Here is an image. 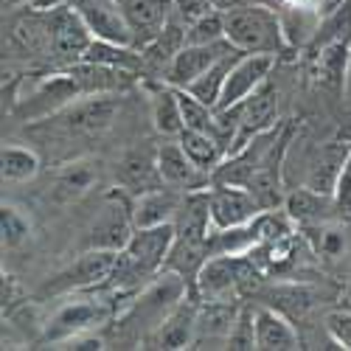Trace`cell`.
<instances>
[{
  "label": "cell",
  "mask_w": 351,
  "mask_h": 351,
  "mask_svg": "<svg viewBox=\"0 0 351 351\" xmlns=\"http://www.w3.org/2000/svg\"><path fill=\"white\" fill-rule=\"evenodd\" d=\"M211 9H214L211 0H171V14L186 25H191L202 14H208Z\"/></svg>",
  "instance_id": "cell-35"
},
{
  "label": "cell",
  "mask_w": 351,
  "mask_h": 351,
  "mask_svg": "<svg viewBox=\"0 0 351 351\" xmlns=\"http://www.w3.org/2000/svg\"><path fill=\"white\" fill-rule=\"evenodd\" d=\"M273 65H276V56H270V53H242L239 60L233 62V68L225 79L217 110H228V107L242 104L250 93H256L258 87L270 79Z\"/></svg>",
  "instance_id": "cell-9"
},
{
  "label": "cell",
  "mask_w": 351,
  "mask_h": 351,
  "mask_svg": "<svg viewBox=\"0 0 351 351\" xmlns=\"http://www.w3.org/2000/svg\"><path fill=\"white\" fill-rule=\"evenodd\" d=\"M73 6L79 9L87 28H90L93 40L132 45V32L127 25V17L119 6V0H76Z\"/></svg>",
  "instance_id": "cell-12"
},
{
  "label": "cell",
  "mask_w": 351,
  "mask_h": 351,
  "mask_svg": "<svg viewBox=\"0 0 351 351\" xmlns=\"http://www.w3.org/2000/svg\"><path fill=\"white\" fill-rule=\"evenodd\" d=\"M225 40L242 53L278 56L289 43L284 20L267 6H239L225 12Z\"/></svg>",
  "instance_id": "cell-2"
},
{
  "label": "cell",
  "mask_w": 351,
  "mask_h": 351,
  "mask_svg": "<svg viewBox=\"0 0 351 351\" xmlns=\"http://www.w3.org/2000/svg\"><path fill=\"white\" fill-rule=\"evenodd\" d=\"M135 233V219H132V197L121 189L107 194L104 208L96 217V222L87 230V247H101V250H124L127 242Z\"/></svg>",
  "instance_id": "cell-6"
},
{
  "label": "cell",
  "mask_w": 351,
  "mask_h": 351,
  "mask_svg": "<svg viewBox=\"0 0 351 351\" xmlns=\"http://www.w3.org/2000/svg\"><path fill=\"white\" fill-rule=\"evenodd\" d=\"M233 45L228 40L222 43H208V45H186L174 62L166 71V82L174 87H189L194 79H199L211 65H217L225 53H230Z\"/></svg>",
  "instance_id": "cell-15"
},
{
  "label": "cell",
  "mask_w": 351,
  "mask_h": 351,
  "mask_svg": "<svg viewBox=\"0 0 351 351\" xmlns=\"http://www.w3.org/2000/svg\"><path fill=\"white\" fill-rule=\"evenodd\" d=\"M82 96H90L84 90L82 79L76 76L73 68H65L62 73H51L45 76L34 93L28 99H20L17 101V115L23 121H45V119H53L56 112H62L65 107H71L76 99Z\"/></svg>",
  "instance_id": "cell-5"
},
{
  "label": "cell",
  "mask_w": 351,
  "mask_h": 351,
  "mask_svg": "<svg viewBox=\"0 0 351 351\" xmlns=\"http://www.w3.org/2000/svg\"><path fill=\"white\" fill-rule=\"evenodd\" d=\"M284 208L287 214L295 219L298 228H312V225H326L335 214H340L337 202L332 194H320L309 186L289 191L284 199Z\"/></svg>",
  "instance_id": "cell-19"
},
{
  "label": "cell",
  "mask_w": 351,
  "mask_h": 351,
  "mask_svg": "<svg viewBox=\"0 0 351 351\" xmlns=\"http://www.w3.org/2000/svg\"><path fill=\"white\" fill-rule=\"evenodd\" d=\"M121 112V99L119 93H90L76 99L71 107L56 112V121L65 132H79V135H99L115 124Z\"/></svg>",
  "instance_id": "cell-7"
},
{
  "label": "cell",
  "mask_w": 351,
  "mask_h": 351,
  "mask_svg": "<svg viewBox=\"0 0 351 351\" xmlns=\"http://www.w3.org/2000/svg\"><path fill=\"white\" fill-rule=\"evenodd\" d=\"M337 43L351 45V0H340V3L326 14V20L315 28V37L309 40L306 51L312 56L320 48L337 45Z\"/></svg>",
  "instance_id": "cell-26"
},
{
  "label": "cell",
  "mask_w": 351,
  "mask_h": 351,
  "mask_svg": "<svg viewBox=\"0 0 351 351\" xmlns=\"http://www.w3.org/2000/svg\"><path fill=\"white\" fill-rule=\"evenodd\" d=\"M340 141H346V143H351V124H348L346 130H340Z\"/></svg>",
  "instance_id": "cell-40"
},
{
  "label": "cell",
  "mask_w": 351,
  "mask_h": 351,
  "mask_svg": "<svg viewBox=\"0 0 351 351\" xmlns=\"http://www.w3.org/2000/svg\"><path fill=\"white\" fill-rule=\"evenodd\" d=\"M208 206H211V222L214 228H239L250 225L261 206L253 199V194L242 186H208Z\"/></svg>",
  "instance_id": "cell-11"
},
{
  "label": "cell",
  "mask_w": 351,
  "mask_h": 351,
  "mask_svg": "<svg viewBox=\"0 0 351 351\" xmlns=\"http://www.w3.org/2000/svg\"><path fill=\"white\" fill-rule=\"evenodd\" d=\"M180 146L186 149V155L206 171V174H214V169L228 158V146L211 135V132H199V130H183L178 135Z\"/></svg>",
  "instance_id": "cell-25"
},
{
  "label": "cell",
  "mask_w": 351,
  "mask_h": 351,
  "mask_svg": "<svg viewBox=\"0 0 351 351\" xmlns=\"http://www.w3.org/2000/svg\"><path fill=\"white\" fill-rule=\"evenodd\" d=\"M48 14V32H51V60L62 65H76L82 62L84 51L90 48L93 34L87 23L82 20L76 6H62L45 12Z\"/></svg>",
  "instance_id": "cell-8"
},
{
  "label": "cell",
  "mask_w": 351,
  "mask_h": 351,
  "mask_svg": "<svg viewBox=\"0 0 351 351\" xmlns=\"http://www.w3.org/2000/svg\"><path fill=\"white\" fill-rule=\"evenodd\" d=\"M56 348H71V351H101L104 348V340L93 332H87V335H76L71 340H65L62 346H56Z\"/></svg>",
  "instance_id": "cell-38"
},
{
  "label": "cell",
  "mask_w": 351,
  "mask_h": 351,
  "mask_svg": "<svg viewBox=\"0 0 351 351\" xmlns=\"http://www.w3.org/2000/svg\"><path fill=\"white\" fill-rule=\"evenodd\" d=\"M0 298H3V315L25 306V295H23V287L14 276H6L3 273V289H0Z\"/></svg>",
  "instance_id": "cell-37"
},
{
  "label": "cell",
  "mask_w": 351,
  "mask_h": 351,
  "mask_svg": "<svg viewBox=\"0 0 351 351\" xmlns=\"http://www.w3.org/2000/svg\"><path fill=\"white\" fill-rule=\"evenodd\" d=\"M76 0H25L28 9L34 12H53V9H62V6H73Z\"/></svg>",
  "instance_id": "cell-39"
},
{
  "label": "cell",
  "mask_w": 351,
  "mask_h": 351,
  "mask_svg": "<svg viewBox=\"0 0 351 351\" xmlns=\"http://www.w3.org/2000/svg\"><path fill=\"white\" fill-rule=\"evenodd\" d=\"M346 158H348V143L346 141L326 143L324 149L317 152L315 163L309 166L306 186L320 191V194H332L335 197V186H337V178H340V169H343Z\"/></svg>",
  "instance_id": "cell-23"
},
{
  "label": "cell",
  "mask_w": 351,
  "mask_h": 351,
  "mask_svg": "<svg viewBox=\"0 0 351 351\" xmlns=\"http://www.w3.org/2000/svg\"><path fill=\"white\" fill-rule=\"evenodd\" d=\"M312 60V76L315 84L326 93H343L346 82H348V60H351V45L337 43V45H326L317 53L309 56Z\"/></svg>",
  "instance_id": "cell-20"
},
{
  "label": "cell",
  "mask_w": 351,
  "mask_h": 351,
  "mask_svg": "<svg viewBox=\"0 0 351 351\" xmlns=\"http://www.w3.org/2000/svg\"><path fill=\"white\" fill-rule=\"evenodd\" d=\"M152 124L163 138H178L186 130L183 107H180V90L174 84H158L152 87Z\"/></svg>",
  "instance_id": "cell-22"
},
{
  "label": "cell",
  "mask_w": 351,
  "mask_h": 351,
  "mask_svg": "<svg viewBox=\"0 0 351 351\" xmlns=\"http://www.w3.org/2000/svg\"><path fill=\"white\" fill-rule=\"evenodd\" d=\"M242 56V51L239 48H233L230 53H225L222 60L217 62V65H211L206 73H202L199 79H194L189 87H183V90H189L191 96H197L199 101H206L208 107H214L217 110V101H219V96H222V87H225V79H228V73H230V68H233V62H237Z\"/></svg>",
  "instance_id": "cell-28"
},
{
  "label": "cell",
  "mask_w": 351,
  "mask_h": 351,
  "mask_svg": "<svg viewBox=\"0 0 351 351\" xmlns=\"http://www.w3.org/2000/svg\"><path fill=\"white\" fill-rule=\"evenodd\" d=\"M158 166L163 174V183L169 189H178L183 194L211 186V174L202 171L180 146V141H169L158 146Z\"/></svg>",
  "instance_id": "cell-14"
},
{
  "label": "cell",
  "mask_w": 351,
  "mask_h": 351,
  "mask_svg": "<svg viewBox=\"0 0 351 351\" xmlns=\"http://www.w3.org/2000/svg\"><path fill=\"white\" fill-rule=\"evenodd\" d=\"M239 309H242L239 301H199L194 348H202V343H222L225 346L233 324H237Z\"/></svg>",
  "instance_id": "cell-18"
},
{
  "label": "cell",
  "mask_w": 351,
  "mask_h": 351,
  "mask_svg": "<svg viewBox=\"0 0 351 351\" xmlns=\"http://www.w3.org/2000/svg\"><path fill=\"white\" fill-rule=\"evenodd\" d=\"M174 245V222L152 225V228H135L132 239L124 250H119L112 276L107 281V292H115L119 298L138 295L163 267Z\"/></svg>",
  "instance_id": "cell-1"
},
{
  "label": "cell",
  "mask_w": 351,
  "mask_h": 351,
  "mask_svg": "<svg viewBox=\"0 0 351 351\" xmlns=\"http://www.w3.org/2000/svg\"><path fill=\"white\" fill-rule=\"evenodd\" d=\"M115 258H119V253H115V250L87 247L79 258H73L65 270H60L43 287V295L60 298V295H76V292L104 289L110 276H112Z\"/></svg>",
  "instance_id": "cell-4"
},
{
  "label": "cell",
  "mask_w": 351,
  "mask_h": 351,
  "mask_svg": "<svg viewBox=\"0 0 351 351\" xmlns=\"http://www.w3.org/2000/svg\"><path fill=\"white\" fill-rule=\"evenodd\" d=\"M197 309H199V298L189 295L186 301H180L174 306L163 324H158L149 335L143 337V348H194V337H197Z\"/></svg>",
  "instance_id": "cell-10"
},
{
  "label": "cell",
  "mask_w": 351,
  "mask_h": 351,
  "mask_svg": "<svg viewBox=\"0 0 351 351\" xmlns=\"http://www.w3.org/2000/svg\"><path fill=\"white\" fill-rule=\"evenodd\" d=\"M132 32V48L143 51L160 37L171 17V0H119Z\"/></svg>",
  "instance_id": "cell-13"
},
{
  "label": "cell",
  "mask_w": 351,
  "mask_h": 351,
  "mask_svg": "<svg viewBox=\"0 0 351 351\" xmlns=\"http://www.w3.org/2000/svg\"><path fill=\"white\" fill-rule=\"evenodd\" d=\"M96 180H99V169L93 163H87V160L68 163L60 174H56L53 199L56 202H73V199H79V197H84L87 191H90Z\"/></svg>",
  "instance_id": "cell-27"
},
{
  "label": "cell",
  "mask_w": 351,
  "mask_h": 351,
  "mask_svg": "<svg viewBox=\"0 0 351 351\" xmlns=\"http://www.w3.org/2000/svg\"><path fill=\"white\" fill-rule=\"evenodd\" d=\"M0 163H3V180L6 183H25L40 171V158L32 149L14 146V143L3 146V158H0Z\"/></svg>",
  "instance_id": "cell-30"
},
{
  "label": "cell",
  "mask_w": 351,
  "mask_h": 351,
  "mask_svg": "<svg viewBox=\"0 0 351 351\" xmlns=\"http://www.w3.org/2000/svg\"><path fill=\"white\" fill-rule=\"evenodd\" d=\"M119 183L130 197L163 189V174L158 166V149H132L119 166Z\"/></svg>",
  "instance_id": "cell-16"
},
{
  "label": "cell",
  "mask_w": 351,
  "mask_h": 351,
  "mask_svg": "<svg viewBox=\"0 0 351 351\" xmlns=\"http://www.w3.org/2000/svg\"><path fill=\"white\" fill-rule=\"evenodd\" d=\"M186 32H189V25H186V23H180L178 17L171 14V17H169V23H166V28L160 32V37L141 51L143 65L158 68V71H169V65L174 62V56H178V53L189 45Z\"/></svg>",
  "instance_id": "cell-24"
},
{
  "label": "cell",
  "mask_w": 351,
  "mask_h": 351,
  "mask_svg": "<svg viewBox=\"0 0 351 351\" xmlns=\"http://www.w3.org/2000/svg\"><path fill=\"white\" fill-rule=\"evenodd\" d=\"M225 348H256V309L245 306L237 315V324H233Z\"/></svg>",
  "instance_id": "cell-33"
},
{
  "label": "cell",
  "mask_w": 351,
  "mask_h": 351,
  "mask_svg": "<svg viewBox=\"0 0 351 351\" xmlns=\"http://www.w3.org/2000/svg\"><path fill=\"white\" fill-rule=\"evenodd\" d=\"M112 298H119V295H115V292H110V295H96V298L90 295V298H79V301L60 306L45 320L40 343H51L56 348L76 335H87L96 326L107 324V320L115 315Z\"/></svg>",
  "instance_id": "cell-3"
},
{
  "label": "cell",
  "mask_w": 351,
  "mask_h": 351,
  "mask_svg": "<svg viewBox=\"0 0 351 351\" xmlns=\"http://www.w3.org/2000/svg\"><path fill=\"white\" fill-rule=\"evenodd\" d=\"M189 45H208V43H222L225 40V12L211 9L208 14H202L194 20L186 32Z\"/></svg>",
  "instance_id": "cell-31"
},
{
  "label": "cell",
  "mask_w": 351,
  "mask_h": 351,
  "mask_svg": "<svg viewBox=\"0 0 351 351\" xmlns=\"http://www.w3.org/2000/svg\"><path fill=\"white\" fill-rule=\"evenodd\" d=\"M256 348L261 351H295L301 335L292 326V317L273 306H256Z\"/></svg>",
  "instance_id": "cell-17"
},
{
  "label": "cell",
  "mask_w": 351,
  "mask_h": 351,
  "mask_svg": "<svg viewBox=\"0 0 351 351\" xmlns=\"http://www.w3.org/2000/svg\"><path fill=\"white\" fill-rule=\"evenodd\" d=\"M267 306L284 312L287 317H304L312 306V292L301 284H278L273 289H267V295H265Z\"/></svg>",
  "instance_id": "cell-29"
},
{
  "label": "cell",
  "mask_w": 351,
  "mask_h": 351,
  "mask_svg": "<svg viewBox=\"0 0 351 351\" xmlns=\"http://www.w3.org/2000/svg\"><path fill=\"white\" fill-rule=\"evenodd\" d=\"M324 329L329 332V337L340 346L351 351V309H332L324 317Z\"/></svg>",
  "instance_id": "cell-34"
},
{
  "label": "cell",
  "mask_w": 351,
  "mask_h": 351,
  "mask_svg": "<svg viewBox=\"0 0 351 351\" xmlns=\"http://www.w3.org/2000/svg\"><path fill=\"white\" fill-rule=\"evenodd\" d=\"M335 202H337L340 214H351V143H348V158L340 169V178L335 186Z\"/></svg>",
  "instance_id": "cell-36"
},
{
  "label": "cell",
  "mask_w": 351,
  "mask_h": 351,
  "mask_svg": "<svg viewBox=\"0 0 351 351\" xmlns=\"http://www.w3.org/2000/svg\"><path fill=\"white\" fill-rule=\"evenodd\" d=\"M180 202H183V194H178V189H169V186L132 197L135 228H152V225L174 222V217L180 211Z\"/></svg>",
  "instance_id": "cell-21"
},
{
  "label": "cell",
  "mask_w": 351,
  "mask_h": 351,
  "mask_svg": "<svg viewBox=\"0 0 351 351\" xmlns=\"http://www.w3.org/2000/svg\"><path fill=\"white\" fill-rule=\"evenodd\" d=\"M0 233H3V247H20L28 233H32V222H28V217L14 208V206H3L0 208Z\"/></svg>",
  "instance_id": "cell-32"
}]
</instances>
